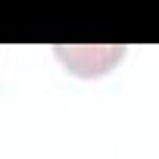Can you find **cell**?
I'll return each mask as SVG.
<instances>
[{
    "label": "cell",
    "mask_w": 159,
    "mask_h": 159,
    "mask_svg": "<svg viewBox=\"0 0 159 159\" xmlns=\"http://www.w3.org/2000/svg\"><path fill=\"white\" fill-rule=\"evenodd\" d=\"M122 53H125L122 47H97V50H91V47H56V56L78 75H100Z\"/></svg>",
    "instance_id": "6da1fadb"
}]
</instances>
